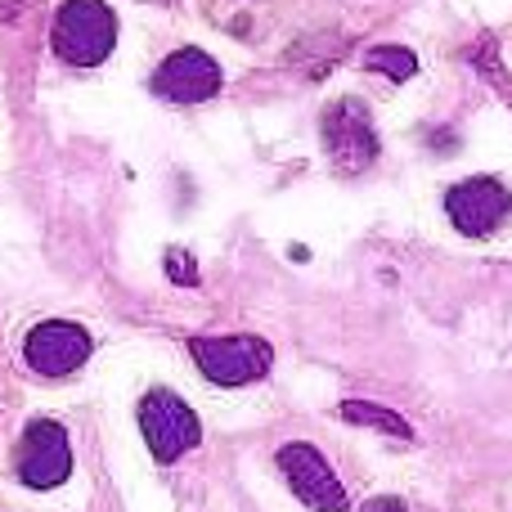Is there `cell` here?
Returning <instances> with one entry per match:
<instances>
[{
    "label": "cell",
    "instance_id": "cell-1",
    "mask_svg": "<svg viewBox=\"0 0 512 512\" xmlns=\"http://www.w3.org/2000/svg\"><path fill=\"white\" fill-rule=\"evenodd\" d=\"M198 373L216 387H248L274 364V346L256 333H194L189 337Z\"/></svg>",
    "mask_w": 512,
    "mask_h": 512
},
{
    "label": "cell",
    "instance_id": "cell-2",
    "mask_svg": "<svg viewBox=\"0 0 512 512\" xmlns=\"http://www.w3.org/2000/svg\"><path fill=\"white\" fill-rule=\"evenodd\" d=\"M50 45L72 68H95L117 45V14L104 0H63L50 27Z\"/></svg>",
    "mask_w": 512,
    "mask_h": 512
},
{
    "label": "cell",
    "instance_id": "cell-3",
    "mask_svg": "<svg viewBox=\"0 0 512 512\" xmlns=\"http://www.w3.org/2000/svg\"><path fill=\"white\" fill-rule=\"evenodd\" d=\"M135 418H140V436H144V445H149V454L158 463L185 459V454L198 450V441H203V423H198V414L171 387L144 391Z\"/></svg>",
    "mask_w": 512,
    "mask_h": 512
},
{
    "label": "cell",
    "instance_id": "cell-4",
    "mask_svg": "<svg viewBox=\"0 0 512 512\" xmlns=\"http://www.w3.org/2000/svg\"><path fill=\"white\" fill-rule=\"evenodd\" d=\"M319 135H324V153L333 171H342V176H360L378 162V131H373L369 108L355 95H342L337 104L324 108Z\"/></svg>",
    "mask_w": 512,
    "mask_h": 512
},
{
    "label": "cell",
    "instance_id": "cell-5",
    "mask_svg": "<svg viewBox=\"0 0 512 512\" xmlns=\"http://www.w3.org/2000/svg\"><path fill=\"white\" fill-rule=\"evenodd\" d=\"M14 477L27 490H54L72 477V441L68 427L54 418H32L18 436V454H14Z\"/></svg>",
    "mask_w": 512,
    "mask_h": 512
},
{
    "label": "cell",
    "instance_id": "cell-6",
    "mask_svg": "<svg viewBox=\"0 0 512 512\" xmlns=\"http://www.w3.org/2000/svg\"><path fill=\"white\" fill-rule=\"evenodd\" d=\"M274 463H279V477L288 481V490L310 512H346V504H351V499H346L342 477H337L333 463H328L315 445L288 441V445H279Z\"/></svg>",
    "mask_w": 512,
    "mask_h": 512
},
{
    "label": "cell",
    "instance_id": "cell-7",
    "mask_svg": "<svg viewBox=\"0 0 512 512\" xmlns=\"http://www.w3.org/2000/svg\"><path fill=\"white\" fill-rule=\"evenodd\" d=\"M90 351H95L90 328L72 319H41L23 337V364L41 378H68L90 360Z\"/></svg>",
    "mask_w": 512,
    "mask_h": 512
},
{
    "label": "cell",
    "instance_id": "cell-8",
    "mask_svg": "<svg viewBox=\"0 0 512 512\" xmlns=\"http://www.w3.org/2000/svg\"><path fill=\"white\" fill-rule=\"evenodd\" d=\"M445 216H450V225L459 234L486 239V234H495L512 216V194L504 180H495V176H468V180H459V185H450V194H445Z\"/></svg>",
    "mask_w": 512,
    "mask_h": 512
},
{
    "label": "cell",
    "instance_id": "cell-9",
    "mask_svg": "<svg viewBox=\"0 0 512 512\" xmlns=\"http://www.w3.org/2000/svg\"><path fill=\"white\" fill-rule=\"evenodd\" d=\"M221 81L225 72L212 54L198 45H180L153 72V95H162L167 104H203V99L221 95Z\"/></svg>",
    "mask_w": 512,
    "mask_h": 512
},
{
    "label": "cell",
    "instance_id": "cell-10",
    "mask_svg": "<svg viewBox=\"0 0 512 512\" xmlns=\"http://www.w3.org/2000/svg\"><path fill=\"white\" fill-rule=\"evenodd\" d=\"M337 414H342L346 423H355V427H373V432L391 436V441H414V427H409L396 409L373 405V400H342Z\"/></svg>",
    "mask_w": 512,
    "mask_h": 512
},
{
    "label": "cell",
    "instance_id": "cell-11",
    "mask_svg": "<svg viewBox=\"0 0 512 512\" xmlns=\"http://www.w3.org/2000/svg\"><path fill=\"white\" fill-rule=\"evenodd\" d=\"M364 68L382 72L387 81H409L418 72V59H414V50H405V45H373V50L364 54Z\"/></svg>",
    "mask_w": 512,
    "mask_h": 512
},
{
    "label": "cell",
    "instance_id": "cell-12",
    "mask_svg": "<svg viewBox=\"0 0 512 512\" xmlns=\"http://www.w3.org/2000/svg\"><path fill=\"white\" fill-rule=\"evenodd\" d=\"M167 279L176 283V288H194L198 283V261L189 252H180V248H167Z\"/></svg>",
    "mask_w": 512,
    "mask_h": 512
},
{
    "label": "cell",
    "instance_id": "cell-13",
    "mask_svg": "<svg viewBox=\"0 0 512 512\" xmlns=\"http://www.w3.org/2000/svg\"><path fill=\"white\" fill-rule=\"evenodd\" d=\"M360 512H409V508H405V499H396V495H378V499H369Z\"/></svg>",
    "mask_w": 512,
    "mask_h": 512
}]
</instances>
